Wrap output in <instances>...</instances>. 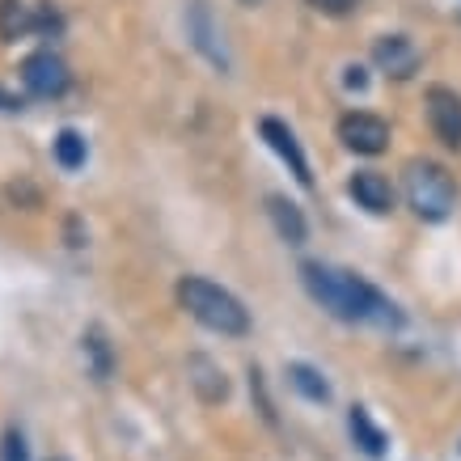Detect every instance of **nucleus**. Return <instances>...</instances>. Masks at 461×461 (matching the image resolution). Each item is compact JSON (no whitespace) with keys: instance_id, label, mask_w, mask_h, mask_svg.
<instances>
[{"instance_id":"f257e3e1","label":"nucleus","mask_w":461,"mask_h":461,"mask_svg":"<svg viewBox=\"0 0 461 461\" xmlns=\"http://www.w3.org/2000/svg\"><path fill=\"white\" fill-rule=\"evenodd\" d=\"M301 276H305L309 296H313L321 309H330L335 318H343V321H381V326L398 321V313H393L390 301H385L373 284H364L360 276H351V271H339V267H326V263H305L301 267Z\"/></svg>"},{"instance_id":"f03ea898","label":"nucleus","mask_w":461,"mask_h":461,"mask_svg":"<svg viewBox=\"0 0 461 461\" xmlns=\"http://www.w3.org/2000/svg\"><path fill=\"white\" fill-rule=\"evenodd\" d=\"M178 305L216 335H246L250 330V313L241 309V301L233 293H224L221 284L199 280V276H186L178 280Z\"/></svg>"},{"instance_id":"7ed1b4c3","label":"nucleus","mask_w":461,"mask_h":461,"mask_svg":"<svg viewBox=\"0 0 461 461\" xmlns=\"http://www.w3.org/2000/svg\"><path fill=\"white\" fill-rule=\"evenodd\" d=\"M402 186H406V203L423 221H445L448 212L457 208V182H453V174L445 166L428 161V157H415L406 166Z\"/></svg>"},{"instance_id":"20e7f679","label":"nucleus","mask_w":461,"mask_h":461,"mask_svg":"<svg viewBox=\"0 0 461 461\" xmlns=\"http://www.w3.org/2000/svg\"><path fill=\"white\" fill-rule=\"evenodd\" d=\"M22 85L34 98H59L68 89V64L56 51H34L22 59Z\"/></svg>"},{"instance_id":"39448f33","label":"nucleus","mask_w":461,"mask_h":461,"mask_svg":"<svg viewBox=\"0 0 461 461\" xmlns=\"http://www.w3.org/2000/svg\"><path fill=\"white\" fill-rule=\"evenodd\" d=\"M339 140L348 144L351 153L377 157V153H385V144H390V123L368 111L343 114V119H339Z\"/></svg>"},{"instance_id":"423d86ee","label":"nucleus","mask_w":461,"mask_h":461,"mask_svg":"<svg viewBox=\"0 0 461 461\" xmlns=\"http://www.w3.org/2000/svg\"><path fill=\"white\" fill-rule=\"evenodd\" d=\"M428 123H432L436 140L448 149H461V94L448 85H432L428 89Z\"/></svg>"},{"instance_id":"0eeeda50","label":"nucleus","mask_w":461,"mask_h":461,"mask_svg":"<svg viewBox=\"0 0 461 461\" xmlns=\"http://www.w3.org/2000/svg\"><path fill=\"white\" fill-rule=\"evenodd\" d=\"M373 64L393 81H406V77L420 72V47L406 34H385V39L373 42Z\"/></svg>"},{"instance_id":"6e6552de","label":"nucleus","mask_w":461,"mask_h":461,"mask_svg":"<svg viewBox=\"0 0 461 461\" xmlns=\"http://www.w3.org/2000/svg\"><path fill=\"white\" fill-rule=\"evenodd\" d=\"M348 195L356 199L364 212H373V216L393 212V186H390V178H381L377 169H360V174H351Z\"/></svg>"},{"instance_id":"1a4fd4ad","label":"nucleus","mask_w":461,"mask_h":461,"mask_svg":"<svg viewBox=\"0 0 461 461\" xmlns=\"http://www.w3.org/2000/svg\"><path fill=\"white\" fill-rule=\"evenodd\" d=\"M263 140L271 144V149H276V153H280L284 161H288V169L296 174V182H301V186H313V174H309L305 153H301V144H296V136L280 123V119H263Z\"/></svg>"},{"instance_id":"9d476101","label":"nucleus","mask_w":461,"mask_h":461,"mask_svg":"<svg viewBox=\"0 0 461 461\" xmlns=\"http://www.w3.org/2000/svg\"><path fill=\"white\" fill-rule=\"evenodd\" d=\"M186 373H191V385L199 390V398H203V402H224V398H229V381H224V368H216L208 356H191Z\"/></svg>"},{"instance_id":"9b49d317","label":"nucleus","mask_w":461,"mask_h":461,"mask_svg":"<svg viewBox=\"0 0 461 461\" xmlns=\"http://www.w3.org/2000/svg\"><path fill=\"white\" fill-rule=\"evenodd\" d=\"M30 30H34V14L26 0H0V42L26 39Z\"/></svg>"},{"instance_id":"f8f14e48","label":"nucleus","mask_w":461,"mask_h":461,"mask_svg":"<svg viewBox=\"0 0 461 461\" xmlns=\"http://www.w3.org/2000/svg\"><path fill=\"white\" fill-rule=\"evenodd\" d=\"M348 428H351V436H356V445H360L368 457H385V436L373 428V420H368V411H364V406H351Z\"/></svg>"},{"instance_id":"ddd939ff","label":"nucleus","mask_w":461,"mask_h":461,"mask_svg":"<svg viewBox=\"0 0 461 461\" xmlns=\"http://www.w3.org/2000/svg\"><path fill=\"white\" fill-rule=\"evenodd\" d=\"M267 208H271V221H276V229H280V238L288 241V246H301V241H305V216H301L288 199H271Z\"/></svg>"},{"instance_id":"4468645a","label":"nucleus","mask_w":461,"mask_h":461,"mask_svg":"<svg viewBox=\"0 0 461 461\" xmlns=\"http://www.w3.org/2000/svg\"><path fill=\"white\" fill-rule=\"evenodd\" d=\"M288 381L305 393L309 402H330V385L321 381L318 368H309V364H293V368H288Z\"/></svg>"},{"instance_id":"2eb2a0df","label":"nucleus","mask_w":461,"mask_h":461,"mask_svg":"<svg viewBox=\"0 0 461 461\" xmlns=\"http://www.w3.org/2000/svg\"><path fill=\"white\" fill-rule=\"evenodd\" d=\"M85 157H89V149H85V136L81 131H59L56 136V161L64 169H81L85 166Z\"/></svg>"},{"instance_id":"dca6fc26","label":"nucleus","mask_w":461,"mask_h":461,"mask_svg":"<svg viewBox=\"0 0 461 461\" xmlns=\"http://www.w3.org/2000/svg\"><path fill=\"white\" fill-rule=\"evenodd\" d=\"M0 461H30V457H26V436L17 432V428H9V432H5V445H0Z\"/></svg>"},{"instance_id":"f3484780","label":"nucleus","mask_w":461,"mask_h":461,"mask_svg":"<svg viewBox=\"0 0 461 461\" xmlns=\"http://www.w3.org/2000/svg\"><path fill=\"white\" fill-rule=\"evenodd\" d=\"M313 9H321V14H335V17H343V14H351L360 0H309Z\"/></svg>"},{"instance_id":"a211bd4d","label":"nucleus","mask_w":461,"mask_h":461,"mask_svg":"<svg viewBox=\"0 0 461 461\" xmlns=\"http://www.w3.org/2000/svg\"><path fill=\"white\" fill-rule=\"evenodd\" d=\"M348 85H356V89H360V85H364V72L360 68H348Z\"/></svg>"}]
</instances>
